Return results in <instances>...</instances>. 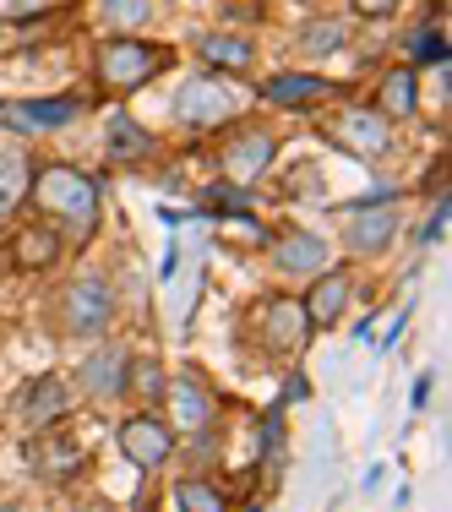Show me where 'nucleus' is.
<instances>
[{
    "instance_id": "1",
    "label": "nucleus",
    "mask_w": 452,
    "mask_h": 512,
    "mask_svg": "<svg viewBox=\"0 0 452 512\" xmlns=\"http://www.w3.org/2000/svg\"><path fill=\"white\" fill-rule=\"evenodd\" d=\"M120 447H126L142 469H158V463L169 458V447H175V436H169L158 420H126L120 425Z\"/></svg>"
},
{
    "instance_id": "2",
    "label": "nucleus",
    "mask_w": 452,
    "mask_h": 512,
    "mask_svg": "<svg viewBox=\"0 0 452 512\" xmlns=\"http://www.w3.org/2000/svg\"><path fill=\"white\" fill-rule=\"evenodd\" d=\"M104 316H109V295H104V284H77V289L66 295V327H71V333L88 338L93 327H104Z\"/></svg>"
},
{
    "instance_id": "3",
    "label": "nucleus",
    "mask_w": 452,
    "mask_h": 512,
    "mask_svg": "<svg viewBox=\"0 0 452 512\" xmlns=\"http://www.w3.org/2000/svg\"><path fill=\"white\" fill-rule=\"evenodd\" d=\"M60 202V213H71V218H82L93 207V186L77 175V169H50V180H44V202Z\"/></svg>"
},
{
    "instance_id": "4",
    "label": "nucleus",
    "mask_w": 452,
    "mask_h": 512,
    "mask_svg": "<svg viewBox=\"0 0 452 512\" xmlns=\"http://www.w3.org/2000/svg\"><path fill=\"white\" fill-rule=\"evenodd\" d=\"M153 66H158V50H142V44L115 39V44L104 50V71H109L115 82H142Z\"/></svg>"
},
{
    "instance_id": "5",
    "label": "nucleus",
    "mask_w": 452,
    "mask_h": 512,
    "mask_svg": "<svg viewBox=\"0 0 452 512\" xmlns=\"http://www.w3.org/2000/svg\"><path fill=\"white\" fill-rule=\"evenodd\" d=\"M175 409H180V425H186V431H202V425H207V393H202L197 382H191V376H180Z\"/></svg>"
},
{
    "instance_id": "6",
    "label": "nucleus",
    "mask_w": 452,
    "mask_h": 512,
    "mask_svg": "<svg viewBox=\"0 0 452 512\" xmlns=\"http://www.w3.org/2000/svg\"><path fill=\"white\" fill-rule=\"evenodd\" d=\"M22 409H28L33 425L55 420V414L66 409V387H60V382H33V393H28V404H22Z\"/></svg>"
},
{
    "instance_id": "7",
    "label": "nucleus",
    "mask_w": 452,
    "mask_h": 512,
    "mask_svg": "<svg viewBox=\"0 0 452 512\" xmlns=\"http://www.w3.org/2000/svg\"><path fill=\"white\" fill-rule=\"evenodd\" d=\"M175 502H180V512H224V496H218L207 480H180Z\"/></svg>"
},
{
    "instance_id": "8",
    "label": "nucleus",
    "mask_w": 452,
    "mask_h": 512,
    "mask_svg": "<svg viewBox=\"0 0 452 512\" xmlns=\"http://www.w3.org/2000/svg\"><path fill=\"white\" fill-rule=\"evenodd\" d=\"M387 235H393V213H371V218H360V224H349V246L354 251H376Z\"/></svg>"
},
{
    "instance_id": "9",
    "label": "nucleus",
    "mask_w": 452,
    "mask_h": 512,
    "mask_svg": "<svg viewBox=\"0 0 452 512\" xmlns=\"http://www.w3.org/2000/svg\"><path fill=\"white\" fill-rule=\"evenodd\" d=\"M344 295H349L344 278H327V284L316 289V300H311V322H322V327H327L338 311H344Z\"/></svg>"
},
{
    "instance_id": "10",
    "label": "nucleus",
    "mask_w": 452,
    "mask_h": 512,
    "mask_svg": "<svg viewBox=\"0 0 452 512\" xmlns=\"http://www.w3.org/2000/svg\"><path fill=\"white\" fill-rule=\"evenodd\" d=\"M88 387L93 393H120V355H99L88 365Z\"/></svg>"
},
{
    "instance_id": "11",
    "label": "nucleus",
    "mask_w": 452,
    "mask_h": 512,
    "mask_svg": "<svg viewBox=\"0 0 452 512\" xmlns=\"http://www.w3.org/2000/svg\"><path fill=\"white\" fill-rule=\"evenodd\" d=\"M267 322H273V344H300V311L295 306H273Z\"/></svg>"
},
{
    "instance_id": "12",
    "label": "nucleus",
    "mask_w": 452,
    "mask_h": 512,
    "mask_svg": "<svg viewBox=\"0 0 452 512\" xmlns=\"http://www.w3.org/2000/svg\"><path fill=\"white\" fill-rule=\"evenodd\" d=\"M284 267H322V246H316V240H305V235H289Z\"/></svg>"
},
{
    "instance_id": "13",
    "label": "nucleus",
    "mask_w": 452,
    "mask_h": 512,
    "mask_svg": "<svg viewBox=\"0 0 452 512\" xmlns=\"http://www.w3.org/2000/svg\"><path fill=\"white\" fill-rule=\"evenodd\" d=\"M77 104H28L22 115H33V126H60V115H71Z\"/></svg>"
},
{
    "instance_id": "14",
    "label": "nucleus",
    "mask_w": 452,
    "mask_h": 512,
    "mask_svg": "<svg viewBox=\"0 0 452 512\" xmlns=\"http://www.w3.org/2000/svg\"><path fill=\"white\" fill-rule=\"evenodd\" d=\"M387 104H393V109H409V77H403V71L387 82Z\"/></svg>"
},
{
    "instance_id": "15",
    "label": "nucleus",
    "mask_w": 452,
    "mask_h": 512,
    "mask_svg": "<svg viewBox=\"0 0 452 512\" xmlns=\"http://www.w3.org/2000/svg\"><path fill=\"white\" fill-rule=\"evenodd\" d=\"M207 55H213V60H246V44H207Z\"/></svg>"
},
{
    "instance_id": "16",
    "label": "nucleus",
    "mask_w": 452,
    "mask_h": 512,
    "mask_svg": "<svg viewBox=\"0 0 452 512\" xmlns=\"http://www.w3.org/2000/svg\"><path fill=\"white\" fill-rule=\"evenodd\" d=\"M393 0H360V11H387Z\"/></svg>"
},
{
    "instance_id": "17",
    "label": "nucleus",
    "mask_w": 452,
    "mask_h": 512,
    "mask_svg": "<svg viewBox=\"0 0 452 512\" xmlns=\"http://www.w3.org/2000/svg\"><path fill=\"white\" fill-rule=\"evenodd\" d=\"M0 512H17V507H0Z\"/></svg>"
}]
</instances>
